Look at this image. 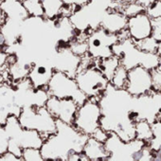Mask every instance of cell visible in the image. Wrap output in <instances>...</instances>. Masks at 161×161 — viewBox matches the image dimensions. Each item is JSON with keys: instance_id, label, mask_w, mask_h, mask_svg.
Returning a JSON list of instances; mask_svg holds the SVG:
<instances>
[{"instance_id": "cell-1", "label": "cell", "mask_w": 161, "mask_h": 161, "mask_svg": "<svg viewBox=\"0 0 161 161\" xmlns=\"http://www.w3.org/2000/svg\"><path fill=\"white\" fill-rule=\"evenodd\" d=\"M89 136L78 130L73 124L57 119V130L45 139L41 153L44 160L69 161L74 153H83Z\"/></svg>"}, {"instance_id": "cell-2", "label": "cell", "mask_w": 161, "mask_h": 161, "mask_svg": "<svg viewBox=\"0 0 161 161\" xmlns=\"http://www.w3.org/2000/svg\"><path fill=\"white\" fill-rule=\"evenodd\" d=\"M113 53L120 59V64L128 70L138 65L153 70L159 65L160 58L156 52L143 51L130 37L122 39L114 45Z\"/></svg>"}, {"instance_id": "cell-3", "label": "cell", "mask_w": 161, "mask_h": 161, "mask_svg": "<svg viewBox=\"0 0 161 161\" xmlns=\"http://www.w3.org/2000/svg\"><path fill=\"white\" fill-rule=\"evenodd\" d=\"M18 119L23 128L36 130L47 139L57 130V119L46 106H26L21 108Z\"/></svg>"}, {"instance_id": "cell-4", "label": "cell", "mask_w": 161, "mask_h": 161, "mask_svg": "<svg viewBox=\"0 0 161 161\" xmlns=\"http://www.w3.org/2000/svg\"><path fill=\"white\" fill-rule=\"evenodd\" d=\"M147 144L137 138L124 141L113 132H109L108 138L104 142L105 149L109 153V161H139L141 152Z\"/></svg>"}, {"instance_id": "cell-5", "label": "cell", "mask_w": 161, "mask_h": 161, "mask_svg": "<svg viewBox=\"0 0 161 161\" xmlns=\"http://www.w3.org/2000/svg\"><path fill=\"white\" fill-rule=\"evenodd\" d=\"M75 80L80 89L88 99H95L98 102L110 84L106 76L94 64L88 67L80 69Z\"/></svg>"}, {"instance_id": "cell-6", "label": "cell", "mask_w": 161, "mask_h": 161, "mask_svg": "<svg viewBox=\"0 0 161 161\" xmlns=\"http://www.w3.org/2000/svg\"><path fill=\"white\" fill-rule=\"evenodd\" d=\"M49 96L59 99H73L79 105L88 100L86 95L80 89L75 78L55 70L47 86Z\"/></svg>"}, {"instance_id": "cell-7", "label": "cell", "mask_w": 161, "mask_h": 161, "mask_svg": "<svg viewBox=\"0 0 161 161\" xmlns=\"http://www.w3.org/2000/svg\"><path fill=\"white\" fill-rule=\"evenodd\" d=\"M102 115L99 102L95 99H88L82 105H79L73 125L80 132L91 136L101 127Z\"/></svg>"}, {"instance_id": "cell-8", "label": "cell", "mask_w": 161, "mask_h": 161, "mask_svg": "<svg viewBox=\"0 0 161 161\" xmlns=\"http://www.w3.org/2000/svg\"><path fill=\"white\" fill-rule=\"evenodd\" d=\"M88 54L94 59H105L114 55L113 47L116 45L119 38L118 34L110 33L102 27L93 30L87 35Z\"/></svg>"}, {"instance_id": "cell-9", "label": "cell", "mask_w": 161, "mask_h": 161, "mask_svg": "<svg viewBox=\"0 0 161 161\" xmlns=\"http://www.w3.org/2000/svg\"><path fill=\"white\" fill-rule=\"evenodd\" d=\"M125 89L135 97L152 92L153 90L152 70L141 65L128 70V80Z\"/></svg>"}, {"instance_id": "cell-10", "label": "cell", "mask_w": 161, "mask_h": 161, "mask_svg": "<svg viewBox=\"0 0 161 161\" xmlns=\"http://www.w3.org/2000/svg\"><path fill=\"white\" fill-rule=\"evenodd\" d=\"M49 61L55 70L75 78L82 63V57L75 54L68 47H64L57 48Z\"/></svg>"}, {"instance_id": "cell-11", "label": "cell", "mask_w": 161, "mask_h": 161, "mask_svg": "<svg viewBox=\"0 0 161 161\" xmlns=\"http://www.w3.org/2000/svg\"><path fill=\"white\" fill-rule=\"evenodd\" d=\"M46 107L56 119L73 124L79 104L73 99H59L50 96L46 103Z\"/></svg>"}, {"instance_id": "cell-12", "label": "cell", "mask_w": 161, "mask_h": 161, "mask_svg": "<svg viewBox=\"0 0 161 161\" xmlns=\"http://www.w3.org/2000/svg\"><path fill=\"white\" fill-rule=\"evenodd\" d=\"M127 31L130 38L133 39L135 42L152 36V18L146 14V12H142L135 16L129 17L127 23Z\"/></svg>"}, {"instance_id": "cell-13", "label": "cell", "mask_w": 161, "mask_h": 161, "mask_svg": "<svg viewBox=\"0 0 161 161\" xmlns=\"http://www.w3.org/2000/svg\"><path fill=\"white\" fill-rule=\"evenodd\" d=\"M54 71L49 60L38 61L32 64L28 77L35 88H47Z\"/></svg>"}, {"instance_id": "cell-14", "label": "cell", "mask_w": 161, "mask_h": 161, "mask_svg": "<svg viewBox=\"0 0 161 161\" xmlns=\"http://www.w3.org/2000/svg\"><path fill=\"white\" fill-rule=\"evenodd\" d=\"M128 17L119 9H109L103 15L101 26L110 33L119 34L127 29Z\"/></svg>"}, {"instance_id": "cell-15", "label": "cell", "mask_w": 161, "mask_h": 161, "mask_svg": "<svg viewBox=\"0 0 161 161\" xmlns=\"http://www.w3.org/2000/svg\"><path fill=\"white\" fill-rule=\"evenodd\" d=\"M0 9L8 20L23 23L30 17L22 0H3L0 4Z\"/></svg>"}, {"instance_id": "cell-16", "label": "cell", "mask_w": 161, "mask_h": 161, "mask_svg": "<svg viewBox=\"0 0 161 161\" xmlns=\"http://www.w3.org/2000/svg\"><path fill=\"white\" fill-rule=\"evenodd\" d=\"M83 153L86 155L89 161H103L108 160L109 158V153L105 149L104 143L97 140L93 136H89L84 147Z\"/></svg>"}, {"instance_id": "cell-17", "label": "cell", "mask_w": 161, "mask_h": 161, "mask_svg": "<svg viewBox=\"0 0 161 161\" xmlns=\"http://www.w3.org/2000/svg\"><path fill=\"white\" fill-rule=\"evenodd\" d=\"M120 64H121L120 59L117 55H113L105 59L94 60V65L97 66L106 76V78L109 80V82Z\"/></svg>"}, {"instance_id": "cell-18", "label": "cell", "mask_w": 161, "mask_h": 161, "mask_svg": "<svg viewBox=\"0 0 161 161\" xmlns=\"http://www.w3.org/2000/svg\"><path fill=\"white\" fill-rule=\"evenodd\" d=\"M44 8V17L47 20L55 21L63 15L64 4L63 0H42Z\"/></svg>"}, {"instance_id": "cell-19", "label": "cell", "mask_w": 161, "mask_h": 161, "mask_svg": "<svg viewBox=\"0 0 161 161\" xmlns=\"http://www.w3.org/2000/svg\"><path fill=\"white\" fill-rule=\"evenodd\" d=\"M136 138L149 143L153 138V127L152 123L147 119H140L136 122Z\"/></svg>"}, {"instance_id": "cell-20", "label": "cell", "mask_w": 161, "mask_h": 161, "mask_svg": "<svg viewBox=\"0 0 161 161\" xmlns=\"http://www.w3.org/2000/svg\"><path fill=\"white\" fill-rule=\"evenodd\" d=\"M127 80H128V69L124 67L122 64H120L116 72L114 73L112 79L110 80V84L117 87V88H125L127 85Z\"/></svg>"}, {"instance_id": "cell-21", "label": "cell", "mask_w": 161, "mask_h": 161, "mask_svg": "<svg viewBox=\"0 0 161 161\" xmlns=\"http://www.w3.org/2000/svg\"><path fill=\"white\" fill-rule=\"evenodd\" d=\"M30 16L44 17V8L42 0H22Z\"/></svg>"}, {"instance_id": "cell-22", "label": "cell", "mask_w": 161, "mask_h": 161, "mask_svg": "<svg viewBox=\"0 0 161 161\" xmlns=\"http://www.w3.org/2000/svg\"><path fill=\"white\" fill-rule=\"evenodd\" d=\"M153 138L148 143L150 148L156 153L161 151V120L157 119L152 123Z\"/></svg>"}, {"instance_id": "cell-23", "label": "cell", "mask_w": 161, "mask_h": 161, "mask_svg": "<svg viewBox=\"0 0 161 161\" xmlns=\"http://www.w3.org/2000/svg\"><path fill=\"white\" fill-rule=\"evenodd\" d=\"M119 10L129 18L132 16H135L142 12H145V9L139 5L137 2H136V0H133V1H129L126 2L124 4L121 5V7L119 8Z\"/></svg>"}, {"instance_id": "cell-24", "label": "cell", "mask_w": 161, "mask_h": 161, "mask_svg": "<svg viewBox=\"0 0 161 161\" xmlns=\"http://www.w3.org/2000/svg\"><path fill=\"white\" fill-rule=\"evenodd\" d=\"M135 43L143 51L156 52L157 53V48H158L159 42L156 41L153 36H150L148 38H145L143 40H140V41H137V42H135Z\"/></svg>"}, {"instance_id": "cell-25", "label": "cell", "mask_w": 161, "mask_h": 161, "mask_svg": "<svg viewBox=\"0 0 161 161\" xmlns=\"http://www.w3.org/2000/svg\"><path fill=\"white\" fill-rule=\"evenodd\" d=\"M23 161H44L40 149L37 148H27L23 150L22 153Z\"/></svg>"}, {"instance_id": "cell-26", "label": "cell", "mask_w": 161, "mask_h": 161, "mask_svg": "<svg viewBox=\"0 0 161 161\" xmlns=\"http://www.w3.org/2000/svg\"><path fill=\"white\" fill-rule=\"evenodd\" d=\"M9 141L10 137L4 127V124L0 122V155H2L4 153L8 152Z\"/></svg>"}, {"instance_id": "cell-27", "label": "cell", "mask_w": 161, "mask_h": 161, "mask_svg": "<svg viewBox=\"0 0 161 161\" xmlns=\"http://www.w3.org/2000/svg\"><path fill=\"white\" fill-rule=\"evenodd\" d=\"M145 12L152 19L161 18V0H156L145 10Z\"/></svg>"}, {"instance_id": "cell-28", "label": "cell", "mask_w": 161, "mask_h": 161, "mask_svg": "<svg viewBox=\"0 0 161 161\" xmlns=\"http://www.w3.org/2000/svg\"><path fill=\"white\" fill-rule=\"evenodd\" d=\"M153 22V32L152 36L158 42H161V18L152 19Z\"/></svg>"}, {"instance_id": "cell-29", "label": "cell", "mask_w": 161, "mask_h": 161, "mask_svg": "<svg viewBox=\"0 0 161 161\" xmlns=\"http://www.w3.org/2000/svg\"><path fill=\"white\" fill-rule=\"evenodd\" d=\"M152 76H153V90L161 91V71L158 68L153 69L152 70Z\"/></svg>"}, {"instance_id": "cell-30", "label": "cell", "mask_w": 161, "mask_h": 161, "mask_svg": "<svg viewBox=\"0 0 161 161\" xmlns=\"http://www.w3.org/2000/svg\"><path fill=\"white\" fill-rule=\"evenodd\" d=\"M8 57L9 53L4 48H0V72L9 69Z\"/></svg>"}, {"instance_id": "cell-31", "label": "cell", "mask_w": 161, "mask_h": 161, "mask_svg": "<svg viewBox=\"0 0 161 161\" xmlns=\"http://www.w3.org/2000/svg\"><path fill=\"white\" fill-rule=\"evenodd\" d=\"M64 4L67 7H71L72 11L76 8L83 7L89 3L90 0H63Z\"/></svg>"}, {"instance_id": "cell-32", "label": "cell", "mask_w": 161, "mask_h": 161, "mask_svg": "<svg viewBox=\"0 0 161 161\" xmlns=\"http://www.w3.org/2000/svg\"><path fill=\"white\" fill-rule=\"evenodd\" d=\"M108 136H109V132H107V131H105L104 129H103L102 127H100V128H99L91 136H93V137L96 138L97 140H99V141L104 143V142L107 140Z\"/></svg>"}, {"instance_id": "cell-33", "label": "cell", "mask_w": 161, "mask_h": 161, "mask_svg": "<svg viewBox=\"0 0 161 161\" xmlns=\"http://www.w3.org/2000/svg\"><path fill=\"white\" fill-rule=\"evenodd\" d=\"M0 161H23L22 158L16 156L14 153L8 151L4 153L2 155H0Z\"/></svg>"}, {"instance_id": "cell-34", "label": "cell", "mask_w": 161, "mask_h": 161, "mask_svg": "<svg viewBox=\"0 0 161 161\" xmlns=\"http://www.w3.org/2000/svg\"><path fill=\"white\" fill-rule=\"evenodd\" d=\"M155 1H156V0H136V2H137L139 5H141L145 10Z\"/></svg>"}, {"instance_id": "cell-35", "label": "cell", "mask_w": 161, "mask_h": 161, "mask_svg": "<svg viewBox=\"0 0 161 161\" xmlns=\"http://www.w3.org/2000/svg\"><path fill=\"white\" fill-rule=\"evenodd\" d=\"M157 54L159 55V58H160V61H159V65H158V69L161 71V42H159V45H158V48H157Z\"/></svg>"}, {"instance_id": "cell-36", "label": "cell", "mask_w": 161, "mask_h": 161, "mask_svg": "<svg viewBox=\"0 0 161 161\" xmlns=\"http://www.w3.org/2000/svg\"><path fill=\"white\" fill-rule=\"evenodd\" d=\"M2 1H3V0H0V4H1V3H2Z\"/></svg>"}]
</instances>
